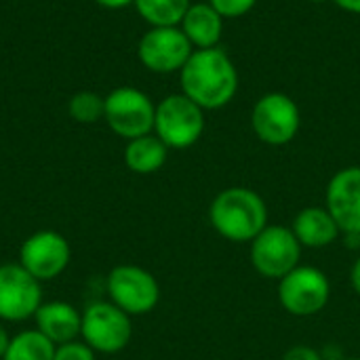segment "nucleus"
Here are the masks:
<instances>
[{
    "label": "nucleus",
    "mask_w": 360,
    "mask_h": 360,
    "mask_svg": "<svg viewBox=\"0 0 360 360\" xmlns=\"http://www.w3.org/2000/svg\"><path fill=\"white\" fill-rule=\"evenodd\" d=\"M181 93L202 110L228 105L238 91V70L230 55L219 49H194L179 72Z\"/></svg>",
    "instance_id": "f257e3e1"
},
{
    "label": "nucleus",
    "mask_w": 360,
    "mask_h": 360,
    "mask_svg": "<svg viewBox=\"0 0 360 360\" xmlns=\"http://www.w3.org/2000/svg\"><path fill=\"white\" fill-rule=\"evenodd\" d=\"M325 207L342 234H360V167H346L329 179Z\"/></svg>",
    "instance_id": "ddd939ff"
},
{
    "label": "nucleus",
    "mask_w": 360,
    "mask_h": 360,
    "mask_svg": "<svg viewBox=\"0 0 360 360\" xmlns=\"http://www.w3.org/2000/svg\"><path fill=\"white\" fill-rule=\"evenodd\" d=\"M55 348L57 346L38 329H25L11 338V344L2 360H53Z\"/></svg>",
    "instance_id": "a211bd4d"
},
{
    "label": "nucleus",
    "mask_w": 360,
    "mask_h": 360,
    "mask_svg": "<svg viewBox=\"0 0 360 360\" xmlns=\"http://www.w3.org/2000/svg\"><path fill=\"white\" fill-rule=\"evenodd\" d=\"M169 156V148L160 141L158 135L148 133L127 141L124 148V165L129 171L137 175H150L165 167Z\"/></svg>",
    "instance_id": "f3484780"
},
{
    "label": "nucleus",
    "mask_w": 360,
    "mask_h": 360,
    "mask_svg": "<svg viewBox=\"0 0 360 360\" xmlns=\"http://www.w3.org/2000/svg\"><path fill=\"white\" fill-rule=\"evenodd\" d=\"M283 360H327V359H325L316 348H310V346L300 344V346L289 348V350L285 352Z\"/></svg>",
    "instance_id": "5701e85b"
},
{
    "label": "nucleus",
    "mask_w": 360,
    "mask_h": 360,
    "mask_svg": "<svg viewBox=\"0 0 360 360\" xmlns=\"http://www.w3.org/2000/svg\"><path fill=\"white\" fill-rule=\"evenodd\" d=\"M137 13L152 27H175L190 8V0H135Z\"/></svg>",
    "instance_id": "6ab92c4d"
},
{
    "label": "nucleus",
    "mask_w": 360,
    "mask_h": 360,
    "mask_svg": "<svg viewBox=\"0 0 360 360\" xmlns=\"http://www.w3.org/2000/svg\"><path fill=\"white\" fill-rule=\"evenodd\" d=\"M340 8L348 11V13H356L360 15V0H333Z\"/></svg>",
    "instance_id": "a878e982"
},
{
    "label": "nucleus",
    "mask_w": 360,
    "mask_h": 360,
    "mask_svg": "<svg viewBox=\"0 0 360 360\" xmlns=\"http://www.w3.org/2000/svg\"><path fill=\"white\" fill-rule=\"evenodd\" d=\"M209 221L226 240L251 243L268 226V207L255 190L234 186L221 190L213 198Z\"/></svg>",
    "instance_id": "f03ea898"
},
{
    "label": "nucleus",
    "mask_w": 360,
    "mask_h": 360,
    "mask_svg": "<svg viewBox=\"0 0 360 360\" xmlns=\"http://www.w3.org/2000/svg\"><path fill=\"white\" fill-rule=\"evenodd\" d=\"M36 329L49 338L55 346L80 340L82 312L68 302H42L34 316Z\"/></svg>",
    "instance_id": "4468645a"
},
{
    "label": "nucleus",
    "mask_w": 360,
    "mask_h": 360,
    "mask_svg": "<svg viewBox=\"0 0 360 360\" xmlns=\"http://www.w3.org/2000/svg\"><path fill=\"white\" fill-rule=\"evenodd\" d=\"M192 53L194 46L186 38L179 25L150 27L137 44V57L141 65L154 74L181 72V68L186 65Z\"/></svg>",
    "instance_id": "f8f14e48"
},
{
    "label": "nucleus",
    "mask_w": 360,
    "mask_h": 360,
    "mask_svg": "<svg viewBox=\"0 0 360 360\" xmlns=\"http://www.w3.org/2000/svg\"><path fill=\"white\" fill-rule=\"evenodd\" d=\"M97 352L86 346L82 340H74L68 344H59L55 348V359L53 360H95Z\"/></svg>",
    "instance_id": "412c9836"
},
{
    "label": "nucleus",
    "mask_w": 360,
    "mask_h": 360,
    "mask_svg": "<svg viewBox=\"0 0 360 360\" xmlns=\"http://www.w3.org/2000/svg\"><path fill=\"white\" fill-rule=\"evenodd\" d=\"M154 101L135 86H118L105 95L103 120L118 137L127 141L154 133Z\"/></svg>",
    "instance_id": "423d86ee"
},
{
    "label": "nucleus",
    "mask_w": 360,
    "mask_h": 360,
    "mask_svg": "<svg viewBox=\"0 0 360 360\" xmlns=\"http://www.w3.org/2000/svg\"><path fill=\"white\" fill-rule=\"evenodd\" d=\"M133 316L108 302H93L82 310L80 340L97 354H116L133 338Z\"/></svg>",
    "instance_id": "39448f33"
},
{
    "label": "nucleus",
    "mask_w": 360,
    "mask_h": 360,
    "mask_svg": "<svg viewBox=\"0 0 360 360\" xmlns=\"http://www.w3.org/2000/svg\"><path fill=\"white\" fill-rule=\"evenodd\" d=\"M8 344H11V335H8V331L2 327V323H0V360L4 359V354H6V348H8Z\"/></svg>",
    "instance_id": "bb28decb"
},
{
    "label": "nucleus",
    "mask_w": 360,
    "mask_h": 360,
    "mask_svg": "<svg viewBox=\"0 0 360 360\" xmlns=\"http://www.w3.org/2000/svg\"><path fill=\"white\" fill-rule=\"evenodd\" d=\"M338 360H360V359H352V356H350V359H338Z\"/></svg>",
    "instance_id": "c85d7f7f"
},
{
    "label": "nucleus",
    "mask_w": 360,
    "mask_h": 360,
    "mask_svg": "<svg viewBox=\"0 0 360 360\" xmlns=\"http://www.w3.org/2000/svg\"><path fill=\"white\" fill-rule=\"evenodd\" d=\"M302 114L287 93H266L251 110V129L266 146H287L300 133Z\"/></svg>",
    "instance_id": "6e6552de"
},
{
    "label": "nucleus",
    "mask_w": 360,
    "mask_h": 360,
    "mask_svg": "<svg viewBox=\"0 0 360 360\" xmlns=\"http://www.w3.org/2000/svg\"><path fill=\"white\" fill-rule=\"evenodd\" d=\"M249 259L255 272L270 281H281L300 266L302 245L289 226H266L249 243Z\"/></svg>",
    "instance_id": "20e7f679"
},
{
    "label": "nucleus",
    "mask_w": 360,
    "mask_h": 360,
    "mask_svg": "<svg viewBox=\"0 0 360 360\" xmlns=\"http://www.w3.org/2000/svg\"><path fill=\"white\" fill-rule=\"evenodd\" d=\"M295 238L300 240L302 247L308 249H325L329 245H333L342 230L338 226V221L333 219V215L329 213L327 207H306L302 209L291 226Z\"/></svg>",
    "instance_id": "2eb2a0df"
},
{
    "label": "nucleus",
    "mask_w": 360,
    "mask_h": 360,
    "mask_svg": "<svg viewBox=\"0 0 360 360\" xmlns=\"http://www.w3.org/2000/svg\"><path fill=\"white\" fill-rule=\"evenodd\" d=\"M42 306V283L19 264L0 266V321L23 323Z\"/></svg>",
    "instance_id": "9b49d317"
},
{
    "label": "nucleus",
    "mask_w": 360,
    "mask_h": 360,
    "mask_svg": "<svg viewBox=\"0 0 360 360\" xmlns=\"http://www.w3.org/2000/svg\"><path fill=\"white\" fill-rule=\"evenodd\" d=\"M105 291L110 302L129 316L150 314L160 302V285L154 274L133 264L112 268L105 281Z\"/></svg>",
    "instance_id": "0eeeda50"
},
{
    "label": "nucleus",
    "mask_w": 360,
    "mask_h": 360,
    "mask_svg": "<svg viewBox=\"0 0 360 360\" xmlns=\"http://www.w3.org/2000/svg\"><path fill=\"white\" fill-rule=\"evenodd\" d=\"M308 2H314V4H323V2H327V0H308Z\"/></svg>",
    "instance_id": "cd10ccee"
},
{
    "label": "nucleus",
    "mask_w": 360,
    "mask_h": 360,
    "mask_svg": "<svg viewBox=\"0 0 360 360\" xmlns=\"http://www.w3.org/2000/svg\"><path fill=\"white\" fill-rule=\"evenodd\" d=\"M95 2L103 8H124V6L133 4L135 0H95Z\"/></svg>",
    "instance_id": "393cba45"
},
{
    "label": "nucleus",
    "mask_w": 360,
    "mask_h": 360,
    "mask_svg": "<svg viewBox=\"0 0 360 360\" xmlns=\"http://www.w3.org/2000/svg\"><path fill=\"white\" fill-rule=\"evenodd\" d=\"M72 259L70 243L55 230H38L30 234L19 249V266L36 281H55L65 272Z\"/></svg>",
    "instance_id": "9d476101"
},
{
    "label": "nucleus",
    "mask_w": 360,
    "mask_h": 360,
    "mask_svg": "<svg viewBox=\"0 0 360 360\" xmlns=\"http://www.w3.org/2000/svg\"><path fill=\"white\" fill-rule=\"evenodd\" d=\"M224 21L226 19L209 2H196L190 4L179 27L194 49H213L219 46L224 34Z\"/></svg>",
    "instance_id": "dca6fc26"
},
{
    "label": "nucleus",
    "mask_w": 360,
    "mask_h": 360,
    "mask_svg": "<svg viewBox=\"0 0 360 360\" xmlns=\"http://www.w3.org/2000/svg\"><path fill=\"white\" fill-rule=\"evenodd\" d=\"M224 19H238L243 15H247L257 0H207Z\"/></svg>",
    "instance_id": "4be33fe9"
},
{
    "label": "nucleus",
    "mask_w": 360,
    "mask_h": 360,
    "mask_svg": "<svg viewBox=\"0 0 360 360\" xmlns=\"http://www.w3.org/2000/svg\"><path fill=\"white\" fill-rule=\"evenodd\" d=\"M103 103H105V97L97 95L95 91H78L72 95L68 103V112L72 120L80 124H93L99 118H103Z\"/></svg>",
    "instance_id": "aec40b11"
},
{
    "label": "nucleus",
    "mask_w": 360,
    "mask_h": 360,
    "mask_svg": "<svg viewBox=\"0 0 360 360\" xmlns=\"http://www.w3.org/2000/svg\"><path fill=\"white\" fill-rule=\"evenodd\" d=\"M350 283H352V289L354 293L360 295V257L352 264V270H350Z\"/></svg>",
    "instance_id": "b1692460"
},
{
    "label": "nucleus",
    "mask_w": 360,
    "mask_h": 360,
    "mask_svg": "<svg viewBox=\"0 0 360 360\" xmlns=\"http://www.w3.org/2000/svg\"><path fill=\"white\" fill-rule=\"evenodd\" d=\"M205 133V110L184 93L165 97L156 105L154 135L169 150L192 148Z\"/></svg>",
    "instance_id": "7ed1b4c3"
},
{
    "label": "nucleus",
    "mask_w": 360,
    "mask_h": 360,
    "mask_svg": "<svg viewBox=\"0 0 360 360\" xmlns=\"http://www.w3.org/2000/svg\"><path fill=\"white\" fill-rule=\"evenodd\" d=\"M331 297V283L321 268L297 266L278 281L281 306L300 319L323 312Z\"/></svg>",
    "instance_id": "1a4fd4ad"
}]
</instances>
